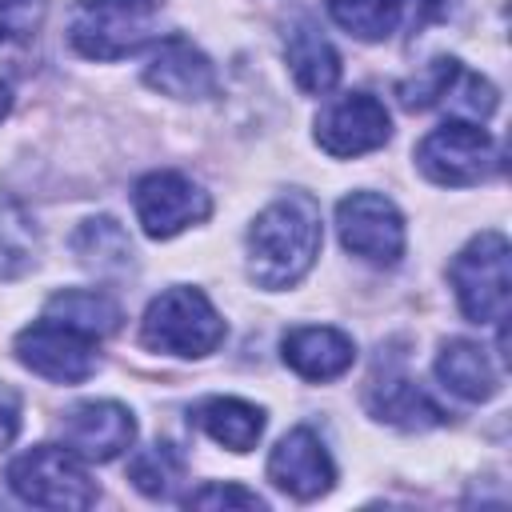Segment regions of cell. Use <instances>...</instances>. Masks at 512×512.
<instances>
[{"instance_id":"obj_27","label":"cell","mask_w":512,"mask_h":512,"mask_svg":"<svg viewBox=\"0 0 512 512\" xmlns=\"http://www.w3.org/2000/svg\"><path fill=\"white\" fill-rule=\"evenodd\" d=\"M16 428H20V396L8 384H0V448L12 444Z\"/></svg>"},{"instance_id":"obj_3","label":"cell","mask_w":512,"mask_h":512,"mask_svg":"<svg viewBox=\"0 0 512 512\" xmlns=\"http://www.w3.org/2000/svg\"><path fill=\"white\" fill-rule=\"evenodd\" d=\"M140 340L168 356H208L224 340V320L200 288H168L144 308Z\"/></svg>"},{"instance_id":"obj_28","label":"cell","mask_w":512,"mask_h":512,"mask_svg":"<svg viewBox=\"0 0 512 512\" xmlns=\"http://www.w3.org/2000/svg\"><path fill=\"white\" fill-rule=\"evenodd\" d=\"M8 112H12V88H8L4 80H0V120H4Z\"/></svg>"},{"instance_id":"obj_26","label":"cell","mask_w":512,"mask_h":512,"mask_svg":"<svg viewBox=\"0 0 512 512\" xmlns=\"http://www.w3.org/2000/svg\"><path fill=\"white\" fill-rule=\"evenodd\" d=\"M184 504L188 508H264V500L240 484H204Z\"/></svg>"},{"instance_id":"obj_29","label":"cell","mask_w":512,"mask_h":512,"mask_svg":"<svg viewBox=\"0 0 512 512\" xmlns=\"http://www.w3.org/2000/svg\"><path fill=\"white\" fill-rule=\"evenodd\" d=\"M416 8H420V16H432V12H440L444 8V0H412Z\"/></svg>"},{"instance_id":"obj_21","label":"cell","mask_w":512,"mask_h":512,"mask_svg":"<svg viewBox=\"0 0 512 512\" xmlns=\"http://www.w3.org/2000/svg\"><path fill=\"white\" fill-rule=\"evenodd\" d=\"M128 480L152 500H172L184 484V456L172 444H148L128 460Z\"/></svg>"},{"instance_id":"obj_20","label":"cell","mask_w":512,"mask_h":512,"mask_svg":"<svg viewBox=\"0 0 512 512\" xmlns=\"http://www.w3.org/2000/svg\"><path fill=\"white\" fill-rule=\"evenodd\" d=\"M72 252L80 256L84 268H92L96 276H116L132 264V244H128V232L112 220V216H96V220H84L72 236Z\"/></svg>"},{"instance_id":"obj_6","label":"cell","mask_w":512,"mask_h":512,"mask_svg":"<svg viewBox=\"0 0 512 512\" xmlns=\"http://www.w3.org/2000/svg\"><path fill=\"white\" fill-rule=\"evenodd\" d=\"M416 164L440 188H468L500 172V144L472 120H448L416 144Z\"/></svg>"},{"instance_id":"obj_1","label":"cell","mask_w":512,"mask_h":512,"mask_svg":"<svg viewBox=\"0 0 512 512\" xmlns=\"http://www.w3.org/2000/svg\"><path fill=\"white\" fill-rule=\"evenodd\" d=\"M320 204L308 192H284L248 228V276L260 288H292L320 256Z\"/></svg>"},{"instance_id":"obj_17","label":"cell","mask_w":512,"mask_h":512,"mask_svg":"<svg viewBox=\"0 0 512 512\" xmlns=\"http://www.w3.org/2000/svg\"><path fill=\"white\" fill-rule=\"evenodd\" d=\"M44 320L52 324H64L88 340H104L120 328L124 312L120 304L108 296V292H96V288H68V292H56L48 304H44Z\"/></svg>"},{"instance_id":"obj_9","label":"cell","mask_w":512,"mask_h":512,"mask_svg":"<svg viewBox=\"0 0 512 512\" xmlns=\"http://www.w3.org/2000/svg\"><path fill=\"white\" fill-rule=\"evenodd\" d=\"M96 340L64 328V324H52V320H36L28 328L16 332V360L24 368H32L36 376L44 380H56V384H80L96 372Z\"/></svg>"},{"instance_id":"obj_24","label":"cell","mask_w":512,"mask_h":512,"mask_svg":"<svg viewBox=\"0 0 512 512\" xmlns=\"http://www.w3.org/2000/svg\"><path fill=\"white\" fill-rule=\"evenodd\" d=\"M440 104H448V108L456 112V120H472V124H480V120H488V116L496 112V88H492L484 76L460 68L456 80L448 84V92H444Z\"/></svg>"},{"instance_id":"obj_19","label":"cell","mask_w":512,"mask_h":512,"mask_svg":"<svg viewBox=\"0 0 512 512\" xmlns=\"http://www.w3.org/2000/svg\"><path fill=\"white\" fill-rule=\"evenodd\" d=\"M192 420H196L220 448H228V452H248V448H256V440H260V432H264V412H260L256 404L240 400V396H212V400H204V404L196 408Z\"/></svg>"},{"instance_id":"obj_25","label":"cell","mask_w":512,"mask_h":512,"mask_svg":"<svg viewBox=\"0 0 512 512\" xmlns=\"http://www.w3.org/2000/svg\"><path fill=\"white\" fill-rule=\"evenodd\" d=\"M44 20V0H0V44L36 32Z\"/></svg>"},{"instance_id":"obj_13","label":"cell","mask_w":512,"mask_h":512,"mask_svg":"<svg viewBox=\"0 0 512 512\" xmlns=\"http://www.w3.org/2000/svg\"><path fill=\"white\" fill-rule=\"evenodd\" d=\"M144 80H148V88H156L172 100H208V96H216V68L188 36L156 40V52L144 64Z\"/></svg>"},{"instance_id":"obj_18","label":"cell","mask_w":512,"mask_h":512,"mask_svg":"<svg viewBox=\"0 0 512 512\" xmlns=\"http://www.w3.org/2000/svg\"><path fill=\"white\" fill-rule=\"evenodd\" d=\"M436 376L448 392L464 400H488L500 392V376L488 360V352L472 340H448L436 356Z\"/></svg>"},{"instance_id":"obj_4","label":"cell","mask_w":512,"mask_h":512,"mask_svg":"<svg viewBox=\"0 0 512 512\" xmlns=\"http://www.w3.org/2000/svg\"><path fill=\"white\" fill-rule=\"evenodd\" d=\"M8 488L36 508H88L96 504V484L84 460L68 444H36L4 468Z\"/></svg>"},{"instance_id":"obj_16","label":"cell","mask_w":512,"mask_h":512,"mask_svg":"<svg viewBox=\"0 0 512 512\" xmlns=\"http://www.w3.org/2000/svg\"><path fill=\"white\" fill-rule=\"evenodd\" d=\"M368 412L392 428H404V432H424V428H436L444 424V408L420 388L412 384L408 376H384V380H372L368 384V396H364Z\"/></svg>"},{"instance_id":"obj_23","label":"cell","mask_w":512,"mask_h":512,"mask_svg":"<svg viewBox=\"0 0 512 512\" xmlns=\"http://www.w3.org/2000/svg\"><path fill=\"white\" fill-rule=\"evenodd\" d=\"M456 72H460V60H452V56H436L432 64H424L412 80H400L396 84V96H400V104L404 108H432V104H440L444 100V92H448V84L456 80Z\"/></svg>"},{"instance_id":"obj_2","label":"cell","mask_w":512,"mask_h":512,"mask_svg":"<svg viewBox=\"0 0 512 512\" xmlns=\"http://www.w3.org/2000/svg\"><path fill=\"white\" fill-rule=\"evenodd\" d=\"M156 20V0H76L68 40L88 60H124L160 36Z\"/></svg>"},{"instance_id":"obj_15","label":"cell","mask_w":512,"mask_h":512,"mask_svg":"<svg viewBox=\"0 0 512 512\" xmlns=\"http://www.w3.org/2000/svg\"><path fill=\"white\" fill-rule=\"evenodd\" d=\"M284 56H288V68H292L300 92L324 96V92L336 88V80H340V56H336V48L328 44V36L308 16L288 24V32H284Z\"/></svg>"},{"instance_id":"obj_14","label":"cell","mask_w":512,"mask_h":512,"mask_svg":"<svg viewBox=\"0 0 512 512\" xmlns=\"http://www.w3.org/2000/svg\"><path fill=\"white\" fill-rule=\"evenodd\" d=\"M280 348H284V364L304 380H336L356 360L352 336H344L340 328H320V324L292 328Z\"/></svg>"},{"instance_id":"obj_11","label":"cell","mask_w":512,"mask_h":512,"mask_svg":"<svg viewBox=\"0 0 512 512\" xmlns=\"http://www.w3.org/2000/svg\"><path fill=\"white\" fill-rule=\"evenodd\" d=\"M60 436L80 460L104 464V460H116L120 452H128V444L136 436V420L116 400H84L64 412Z\"/></svg>"},{"instance_id":"obj_5","label":"cell","mask_w":512,"mask_h":512,"mask_svg":"<svg viewBox=\"0 0 512 512\" xmlns=\"http://www.w3.org/2000/svg\"><path fill=\"white\" fill-rule=\"evenodd\" d=\"M448 280H452L460 312L472 324H500L508 316V288H512L504 232L472 236L448 264Z\"/></svg>"},{"instance_id":"obj_10","label":"cell","mask_w":512,"mask_h":512,"mask_svg":"<svg viewBox=\"0 0 512 512\" xmlns=\"http://www.w3.org/2000/svg\"><path fill=\"white\" fill-rule=\"evenodd\" d=\"M388 136H392V116L368 92H348L316 116V144L340 160L364 156V152L380 148Z\"/></svg>"},{"instance_id":"obj_22","label":"cell","mask_w":512,"mask_h":512,"mask_svg":"<svg viewBox=\"0 0 512 512\" xmlns=\"http://www.w3.org/2000/svg\"><path fill=\"white\" fill-rule=\"evenodd\" d=\"M328 16L356 40H384L400 20V0H328Z\"/></svg>"},{"instance_id":"obj_7","label":"cell","mask_w":512,"mask_h":512,"mask_svg":"<svg viewBox=\"0 0 512 512\" xmlns=\"http://www.w3.org/2000/svg\"><path fill=\"white\" fill-rule=\"evenodd\" d=\"M336 228H340V244L376 268H392L404 256V216L380 192L344 196L336 204Z\"/></svg>"},{"instance_id":"obj_8","label":"cell","mask_w":512,"mask_h":512,"mask_svg":"<svg viewBox=\"0 0 512 512\" xmlns=\"http://www.w3.org/2000/svg\"><path fill=\"white\" fill-rule=\"evenodd\" d=\"M132 208H136L140 228L152 240H168V236H176V232L208 220L212 200L184 172H148L144 180H136Z\"/></svg>"},{"instance_id":"obj_12","label":"cell","mask_w":512,"mask_h":512,"mask_svg":"<svg viewBox=\"0 0 512 512\" xmlns=\"http://www.w3.org/2000/svg\"><path fill=\"white\" fill-rule=\"evenodd\" d=\"M268 480L296 500H316L332 488L336 468L324 440L312 428H292L268 456Z\"/></svg>"}]
</instances>
